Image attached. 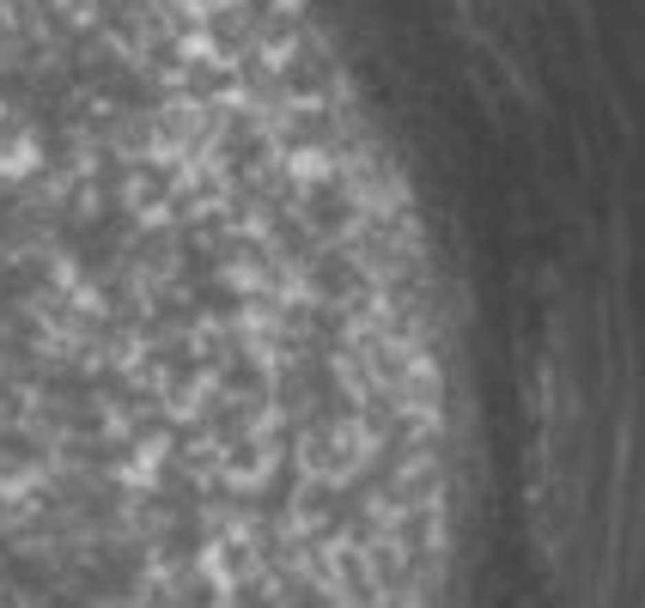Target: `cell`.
<instances>
[{
	"label": "cell",
	"instance_id": "1",
	"mask_svg": "<svg viewBox=\"0 0 645 608\" xmlns=\"http://www.w3.org/2000/svg\"><path fill=\"white\" fill-rule=\"evenodd\" d=\"M37 12H43V6H37ZM37 12H31V19H37ZM31 19H25V25H31ZM25 25H12V31H25ZM12 31H6V37H12ZM6 37H0V43H6Z\"/></svg>",
	"mask_w": 645,
	"mask_h": 608
}]
</instances>
